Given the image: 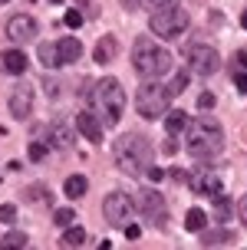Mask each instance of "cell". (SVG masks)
<instances>
[{
  "mask_svg": "<svg viewBox=\"0 0 247 250\" xmlns=\"http://www.w3.org/2000/svg\"><path fill=\"white\" fill-rule=\"evenodd\" d=\"M185 148L191 158L198 162H211V158H218L224 148V128L218 119H211V115H201L198 122H188V142Z\"/></svg>",
  "mask_w": 247,
  "mask_h": 250,
  "instance_id": "cell-1",
  "label": "cell"
},
{
  "mask_svg": "<svg viewBox=\"0 0 247 250\" xmlns=\"http://www.w3.org/2000/svg\"><path fill=\"white\" fill-rule=\"evenodd\" d=\"M53 221H56V227H69L76 221V214H73V208H60V211L53 214Z\"/></svg>",
  "mask_w": 247,
  "mask_h": 250,
  "instance_id": "cell-26",
  "label": "cell"
},
{
  "mask_svg": "<svg viewBox=\"0 0 247 250\" xmlns=\"http://www.w3.org/2000/svg\"><path fill=\"white\" fill-rule=\"evenodd\" d=\"M102 214H106V221H109V224L125 227V224H129V217H132V201H129V194L112 191L109 198L102 201Z\"/></svg>",
  "mask_w": 247,
  "mask_h": 250,
  "instance_id": "cell-8",
  "label": "cell"
},
{
  "mask_svg": "<svg viewBox=\"0 0 247 250\" xmlns=\"http://www.w3.org/2000/svg\"><path fill=\"white\" fill-rule=\"evenodd\" d=\"M132 66H135L138 76H165L172 69V53L155 46L148 37H142L132 46Z\"/></svg>",
  "mask_w": 247,
  "mask_h": 250,
  "instance_id": "cell-3",
  "label": "cell"
},
{
  "mask_svg": "<svg viewBox=\"0 0 247 250\" xmlns=\"http://www.w3.org/2000/svg\"><path fill=\"white\" fill-rule=\"evenodd\" d=\"M231 69H241V73H247V50L234 53V60H231Z\"/></svg>",
  "mask_w": 247,
  "mask_h": 250,
  "instance_id": "cell-32",
  "label": "cell"
},
{
  "mask_svg": "<svg viewBox=\"0 0 247 250\" xmlns=\"http://www.w3.org/2000/svg\"><path fill=\"white\" fill-rule=\"evenodd\" d=\"M30 109H33V89H30V86L13 89V92H10V115H13V119H26Z\"/></svg>",
  "mask_w": 247,
  "mask_h": 250,
  "instance_id": "cell-11",
  "label": "cell"
},
{
  "mask_svg": "<svg viewBox=\"0 0 247 250\" xmlns=\"http://www.w3.org/2000/svg\"><path fill=\"white\" fill-rule=\"evenodd\" d=\"M168 175H172L175 181H178V185H185V181H188V171H181V168H172Z\"/></svg>",
  "mask_w": 247,
  "mask_h": 250,
  "instance_id": "cell-36",
  "label": "cell"
},
{
  "mask_svg": "<svg viewBox=\"0 0 247 250\" xmlns=\"http://www.w3.org/2000/svg\"><path fill=\"white\" fill-rule=\"evenodd\" d=\"M115 56H119V40L109 33V37H102V40L96 43V53H92V60H96V62H112Z\"/></svg>",
  "mask_w": 247,
  "mask_h": 250,
  "instance_id": "cell-17",
  "label": "cell"
},
{
  "mask_svg": "<svg viewBox=\"0 0 247 250\" xmlns=\"http://www.w3.org/2000/svg\"><path fill=\"white\" fill-rule=\"evenodd\" d=\"M138 3H142V0H122L125 10H138Z\"/></svg>",
  "mask_w": 247,
  "mask_h": 250,
  "instance_id": "cell-39",
  "label": "cell"
},
{
  "mask_svg": "<svg viewBox=\"0 0 247 250\" xmlns=\"http://www.w3.org/2000/svg\"><path fill=\"white\" fill-rule=\"evenodd\" d=\"M198 109H201V112L214 109V92H201V96H198Z\"/></svg>",
  "mask_w": 247,
  "mask_h": 250,
  "instance_id": "cell-30",
  "label": "cell"
},
{
  "mask_svg": "<svg viewBox=\"0 0 247 250\" xmlns=\"http://www.w3.org/2000/svg\"><path fill=\"white\" fill-rule=\"evenodd\" d=\"M188 62H191V69H195L198 76H211V73H218V66H221L218 53L211 50V46H204V43L188 46Z\"/></svg>",
  "mask_w": 247,
  "mask_h": 250,
  "instance_id": "cell-9",
  "label": "cell"
},
{
  "mask_svg": "<svg viewBox=\"0 0 247 250\" xmlns=\"http://www.w3.org/2000/svg\"><path fill=\"white\" fill-rule=\"evenodd\" d=\"M0 3H10V0H0Z\"/></svg>",
  "mask_w": 247,
  "mask_h": 250,
  "instance_id": "cell-42",
  "label": "cell"
},
{
  "mask_svg": "<svg viewBox=\"0 0 247 250\" xmlns=\"http://www.w3.org/2000/svg\"><path fill=\"white\" fill-rule=\"evenodd\" d=\"M83 240H86V230H83V227H66V234L60 237V244L63 247H79Z\"/></svg>",
  "mask_w": 247,
  "mask_h": 250,
  "instance_id": "cell-24",
  "label": "cell"
},
{
  "mask_svg": "<svg viewBox=\"0 0 247 250\" xmlns=\"http://www.w3.org/2000/svg\"><path fill=\"white\" fill-rule=\"evenodd\" d=\"M214 217H218L221 224H227V221H231V198H224L221 191L214 194Z\"/></svg>",
  "mask_w": 247,
  "mask_h": 250,
  "instance_id": "cell-23",
  "label": "cell"
},
{
  "mask_svg": "<svg viewBox=\"0 0 247 250\" xmlns=\"http://www.w3.org/2000/svg\"><path fill=\"white\" fill-rule=\"evenodd\" d=\"M73 128L66 122H53L49 125V132H46V142L53 145V148H73Z\"/></svg>",
  "mask_w": 247,
  "mask_h": 250,
  "instance_id": "cell-14",
  "label": "cell"
},
{
  "mask_svg": "<svg viewBox=\"0 0 247 250\" xmlns=\"http://www.w3.org/2000/svg\"><path fill=\"white\" fill-rule=\"evenodd\" d=\"M241 26H244V30H247V10L241 13Z\"/></svg>",
  "mask_w": 247,
  "mask_h": 250,
  "instance_id": "cell-41",
  "label": "cell"
},
{
  "mask_svg": "<svg viewBox=\"0 0 247 250\" xmlns=\"http://www.w3.org/2000/svg\"><path fill=\"white\" fill-rule=\"evenodd\" d=\"M185 86H188V76H185V73H178V76H172V83H168V92H172V96H178V92H185Z\"/></svg>",
  "mask_w": 247,
  "mask_h": 250,
  "instance_id": "cell-27",
  "label": "cell"
},
{
  "mask_svg": "<svg viewBox=\"0 0 247 250\" xmlns=\"http://www.w3.org/2000/svg\"><path fill=\"white\" fill-rule=\"evenodd\" d=\"M188 112H181V109H175V112H168V119H165V132L168 135H181V132H188Z\"/></svg>",
  "mask_w": 247,
  "mask_h": 250,
  "instance_id": "cell-18",
  "label": "cell"
},
{
  "mask_svg": "<svg viewBox=\"0 0 247 250\" xmlns=\"http://www.w3.org/2000/svg\"><path fill=\"white\" fill-rule=\"evenodd\" d=\"M152 7H178V0H148Z\"/></svg>",
  "mask_w": 247,
  "mask_h": 250,
  "instance_id": "cell-38",
  "label": "cell"
},
{
  "mask_svg": "<svg viewBox=\"0 0 247 250\" xmlns=\"http://www.w3.org/2000/svg\"><path fill=\"white\" fill-rule=\"evenodd\" d=\"M0 69H3L7 76H23L26 73L23 50H3V53H0Z\"/></svg>",
  "mask_w": 247,
  "mask_h": 250,
  "instance_id": "cell-12",
  "label": "cell"
},
{
  "mask_svg": "<svg viewBox=\"0 0 247 250\" xmlns=\"http://www.w3.org/2000/svg\"><path fill=\"white\" fill-rule=\"evenodd\" d=\"M53 3H60V0H53Z\"/></svg>",
  "mask_w": 247,
  "mask_h": 250,
  "instance_id": "cell-43",
  "label": "cell"
},
{
  "mask_svg": "<svg viewBox=\"0 0 247 250\" xmlns=\"http://www.w3.org/2000/svg\"><path fill=\"white\" fill-rule=\"evenodd\" d=\"M56 56H60V66H66V62H76L79 56H83V43H79L76 37L56 40Z\"/></svg>",
  "mask_w": 247,
  "mask_h": 250,
  "instance_id": "cell-15",
  "label": "cell"
},
{
  "mask_svg": "<svg viewBox=\"0 0 247 250\" xmlns=\"http://www.w3.org/2000/svg\"><path fill=\"white\" fill-rule=\"evenodd\" d=\"M172 102V92L168 86H158V83H142L135 92V109L142 119H158Z\"/></svg>",
  "mask_w": 247,
  "mask_h": 250,
  "instance_id": "cell-5",
  "label": "cell"
},
{
  "mask_svg": "<svg viewBox=\"0 0 247 250\" xmlns=\"http://www.w3.org/2000/svg\"><path fill=\"white\" fill-rule=\"evenodd\" d=\"M234 73V86H237V92H247V73H241V69H231Z\"/></svg>",
  "mask_w": 247,
  "mask_h": 250,
  "instance_id": "cell-34",
  "label": "cell"
},
{
  "mask_svg": "<svg viewBox=\"0 0 247 250\" xmlns=\"http://www.w3.org/2000/svg\"><path fill=\"white\" fill-rule=\"evenodd\" d=\"M115 165L132 178L145 175V168L152 165V142L142 138V135H135V132L119 138V142H115Z\"/></svg>",
  "mask_w": 247,
  "mask_h": 250,
  "instance_id": "cell-2",
  "label": "cell"
},
{
  "mask_svg": "<svg viewBox=\"0 0 247 250\" xmlns=\"http://www.w3.org/2000/svg\"><path fill=\"white\" fill-rule=\"evenodd\" d=\"M0 247H3V250L26 247V234H23V230H10V234H3V240H0Z\"/></svg>",
  "mask_w": 247,
  "mask_h": 250,
  "instance_id": "cell-25",
  "label": "cell"
},
{
  "mask_svg": "<svg viewBox=\"0 0 247 250\" xmlns=\"http://www.w3.org/2000/svg\"><path fill=\"white\" fill-rule=\"evenodd\" d=\"M43 155H46V145H43V142H33V145H30V158H33V162H43Z\"/></svg>",
  "mask_w": 247,
  "mask_h": 250,
  "instance_id": "cell-33",
  "label": "cell"
},
{
  "mask_svg": "<svg viewBox=\"0 0 247 250\" xmlns=\"http://www.w3.org/2000/svg\"><path fill=\"white\" fill-rule=\"evenodd\" d=\"M63 23L69 26V30H76V26H83V13H79V10H66V17H63Z\"/></svg>",
  "mask_w": 247,
  "mask_h": 250,
  "instance_id": "cell-28",
  "label": "cell"
},
{
  "mask_svg": "<svg viewBox=\"0 0 247 250\" xmlns=\"http://www.w3.org/2000/svg\"><path fill=\"white\" fill-rule=\"evenodd\" d=\"M122 230H125V237H132V240H135V237H138V234H142V230H138V227H135V224H125V227H122Z\"/></svg>",
  "mask_w": 247,
  "mask_h": 250,
  "instance_id": "cell-37",
  "label": "cell"
},
{
  "mask_svg": "<svg viewBox=\"0 0 247 250\" xmlns=\"http://www.w3.org/2000/svg\"><path fill=\"white\" fill-rule=\"evenodd\" d=\"M96 105H99V115L106 125H115L122 119V109H125V92H122V83L119 79H99L96 86Z\"/></svg>",
  "mask_w": 247,
  "mask_h": 250,
  "instance_id": "cell-4",
  "label": "cell"
},
{
  "mask_svg": "<svg viewBox=\"0 0 247 250\" xmlns=\"http://www.w3.org/2000/svg\"><path fill=\"white\" fill-rule=\"evenodd\" d=\"M0 221H3V224H13V221H17V208H13V204H3V208H0Z\"/></svg>",
  "mask_w": 247,
  "mask_h": 250,
  "instance_id": "cell-31",
  "label": "cell"
},
{
  "mask_svg": "<svg viewBox=\"0 0 247 250\" xmlns=\"http://www.w3.org/2000/svg\"><path fill=\"white\" fill-rule=\"evenodd\" d=\"M40 62L46 69H56L60 66V56H56V43H40Z\"/></svg>",
  "mask_w": 247,
  "mask_h": 250,
  "instance_id": "cell-22",
  "label": "cell"
},
{
  "mask_svg": "<svg viewBox=\"0 0 247 250\" xmlns=\"http://www.w3.org/2000/svg\"><path fill=\"white\" fill-rule=\"evenodd\" d=\"M76 128H79V132H83L92 145H99V142H102V125H99V119L92 112H79V115H76Z\"/></svg>",
  "mask_w": 247,
  "mask_h": 250,
  "instance_id": "cell-13",
  "label": "cell"
},
{
  "mask_svg": "<svg viewBox=\"0 0 247 250\" xmlns=\"http://www.w3.org/2000/svg\"><path fill=\"white\" fill-rule=\"evenodd\" d=\"M188 185L195 188L198 194H218L221 191V175H211V171H201V175H195V178H188Z\"/></svg>",
  "mask_w": 247,
  "mask_h": 250,
  "instance_id": "cell-16",
  "label": "cell"
},
{
  "mask_svg": "<svg viewBox=\"0 0 247 250\" xmlns=\"http://www.w3.org/2000/svg\"><path fill=\"white\" fill-rule=\"evenodd\" d=\"M145 178H152V181H161V178H165V171H161V168H155V165H148V168H145Z\"/></svg>",
  "mask_w": 247,
  "mask_h": 250,
  "instance_id": "cell-35",
  "label": "cell"
},
{
  "mask_svg": "<svg viewBox=\"0 0 247 250\" xmlns=\"http://www.w3.org/2000/svg\"><path fill=\"white\" fill-rule=\"evenodd\" d=\"M23 198H30V201H49V191H46V188H26Z\"/></svg>",
  "mask_w": 247,
  "mask_h": 250,
  "instance_id": "cell-29",
  "label": "cell"
},
{
  "mask_svg": "<svg viewBox=\"0 0 247 250\" xmlns=\"http://www.w3.org/2000/svg\"><path fill=\"white\" fill-rule=\"evenodd\" d=\"M86 178L83 175H73V178H66V185H63V191H66V198H83V194H86Z\"/></svg>",
  "mask_w": 247,
  "mask_h": 250,
  "instance_id": "cell-20",
  "label": "cell"
},
{
  "mask_svg": "<svg viewBox=\"0 0 247 250\" xmlns=\"http://www.w3.org/2000/svg\"><path fill=\"white\" fill-rule=\"evenodd\" d=\"M7 37H10L13 43H30V40L37 37V20L26 17V13L10 17V20H7Z\"/></svg>",
  "mask_w": 247,
  "mask_h": 250,
  "instance_id": "cell-10",
  "label": "cell"
},
{
  "mask_svg": "<svg viewBox=\"0 0 247 250\" xmlns=\"http://www.w3.org/2000/svg\"><path fill=\"white\" fill-rule=\"evenodd\" d=\"M135 208H138V214H142L145 221H152L155 227H161V224H165V217H168L165 198H161L158 191H152V188H142V191H138Z\"/></svg>",
  "mask_w": 247,
  "mask_h": 250,
  "instance_id": "cell-7",
  "label": "cell"
},
{
  "mask_svg": "<svg viewBox=\"0 0 247 250\" xmlns=\"http://www.w3.org/2000/svg\"><path fill=\"white\" fill-rule=\"evenodd\" d=\"M148 26H152L155 37L172 40V37L188 30V13L181 7H155V13L148 17Z\"/></svg>",
  "mask_w": 247,
  "mask_h": 250,
  "instance_id": "cell-6",
  "label": "cell"
},
{
  "mask_svg": "<svg viewBox=\"0 0 247 250\" xmlns=\"http://www.w3.org/2000/svg\"><path fill=\"white\" fill-rule=\"evenodd\" d=\"M231 230L227 227H221V230H201V244L204 247H218V244H231Z\"/></svg>",
  "mask_w": 247,
  "mask_h": 250,
  "instance_id": "cell-19",
  "label": "cell"
},
{
  "mask_svg": "<svg viewBox=\"0 0 247 250\" xmlns=\"http://www.w3.org/2000/svg\"><path fill=\"white\" fill-rule=\"evenodd\" d=\"M241 217H244V224H247V194L241 198Z\"/></svg>",
  "mask_w": 247,
  "mask_h": 250,
  "instance_id": "cell-40",
  "label": "cell"
},
{
  "mask_svg": "<svg viewBox=\"0 0 247 250\" xmlns=\"http://www.w3.org/2000/svg\"><path fill=\"white\" fill-rule=\"evenodd\" d=\"M204 224H208V217H204V211H201V208H191V211L185 214V227L191 230V234H201V230H204Z\"/></svg>",
  "mask_w": 247,
  "mask_h": 250,
  "instance_id": "cell-21",
  "label": "cell"
}]
</instances>
